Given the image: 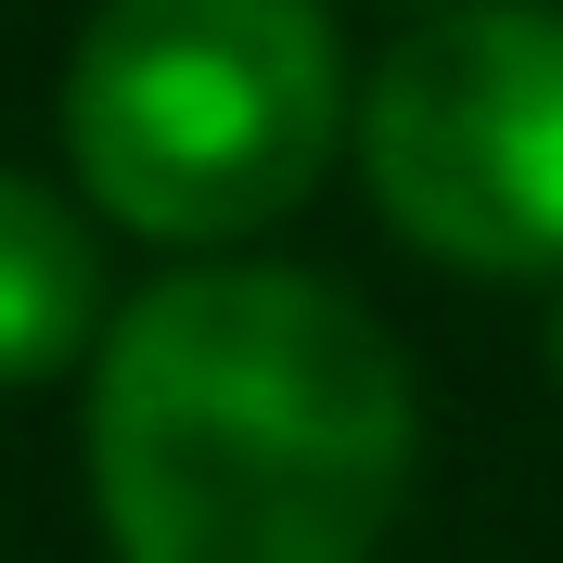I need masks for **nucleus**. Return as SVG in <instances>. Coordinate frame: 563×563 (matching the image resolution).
<instances>
[{
    "label": "nucleus",
    "mask_w": 563,
    "mask_h": 563,
    "mask_svg": "<svg viewBox=\"0 0 563 563\" xmlns=\"http://www.w3.org/2000/svg\"><path fill=\"white\" fill-rule=\"evenodd\" d=\"M410 449V358L320 269H179L90 358L115 563H372Z\"/></svg>",
    "instance_id": "f257e3e1"
},
{
    "label": "nucleus",
    "mask_w": 563,
    "mask_h": 563,
    "mask_svg": "<svg viewBox=\"0 0 563 563\" xmlns=\"http://www.w3.org/2000/svg\"><path fill=\"white\" fill-rule=\"evenodd\" d=\"M346 141L320 0H103L65 65V154L141 244L269 231Z\"/></svg>",
    "instance_id": "f03ea898"
},
{
    "label": "nucleus",
    "mask_w": 563,
    "mask_h": 563,
    "mask_svg": "<svg viewBox=\"0 0 563 563\" xmlns=\"http://www.w3.org/2000/svg\"><path fill=\"white\" fill-rule=\"evenodd\" d=\"M358 179L435 269L563 282V0H449L358 90Z\"/></svg>",
    "instance_id": "7ed1b4c3"
},
{
    "label": "nucleus",
    "mask_w": 563,
    "mask_h": 563,
    "mask_svg": "<svg viewBox=\"0 0 563 563\" xmlns=\"http://www.w3.org/2000/svg\"><path fill=\"white\" fill-rule=\"evenodd\" d=\"M90 333H103V256H90L77 206L0 167V385L65 372Z\"/></svg>",
    "instance_id": "20e7f679"
},
{
    "label": "nucleus",
    "mask_w": 563,
    "mask_h": 563,
    "mask_svg": "<svg viewBox=\"0 0 563 563\" xmlns=\"http://www.w3.org/2000/svg\"><path fill=\"white\" fill-rule=\"evenodd\" d=\"M551 385H563V295H551Z\"/></svg>",
    "instance_id": "39448f33"
}]
</instances>
